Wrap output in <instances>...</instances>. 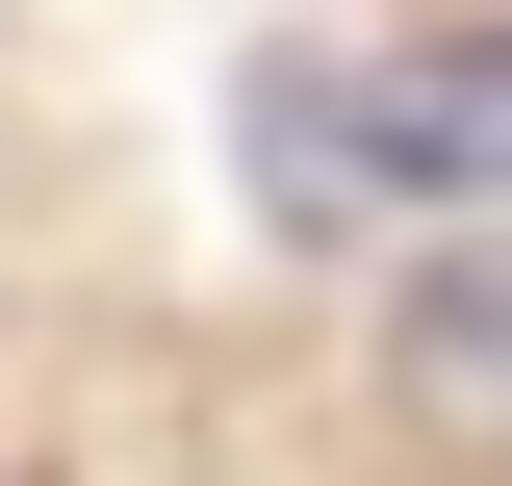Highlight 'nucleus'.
<instances>
[{"label": "nucleus", "instance_id": "2", "mask_svg": "<svg viewBox=\"0 0 512 486\" xmlns=\"http://www.w3.org/2000/svg\"><path fill=\"white\" fill-rule=\"evenodd\" d=\"M410 384H461V410H512V231L410 282Z\"/></svg>", "mask_w": 512, "mask_h": 486}, {"label": "nucleus", "instance_id": "1", "mask_svg": "<svg viewBox=\"0 0 512 486\" xmlns=\"http://www.w3.org/2000/svg\"><path fill=\"white\" fill-rule=\"evenodd\" d=\"M256 154H282L308 205H487V180H512V26L384 52V77H282V103H256Z\"/></svg>", "mask_w": 512, "mask_h": 486}]
</instances>
